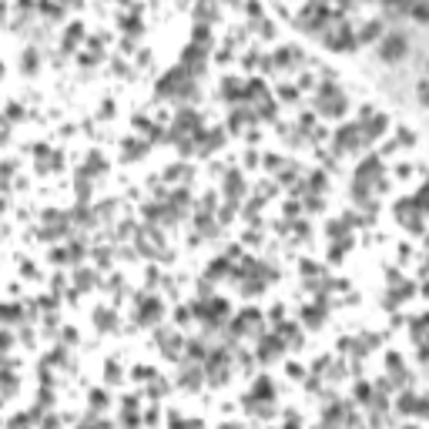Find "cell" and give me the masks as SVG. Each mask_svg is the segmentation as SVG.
<instances>
[{"mask_svg": "<svg viewBox=\"0 0 429 429\" xmlns=\"http://www.w3.org/2000/svg\"><path fill=\"white\" fill-rule=\"evenodd\" d=\"M412 17H419V20H429V7H412Z\"/></svg>", "mask_w": 429, "mask_h": 429, "instance_id": "7a4b0ae2", "label": "cell"}, {"mask_svg": "<svg viewBox=\"0 0 429 429\" xmlns=\"http://www.w3.org/2000/svg\"><path fill=\"white\" fill-rule=\"evenodd\" d=\"M406 47H409V44H406V37H402V34H389V37L382 40V47H379V57H382V60H389V64H396V60H402V57H406Z\"/></svg>", "mask_w": 429, "mask_h": 429, "instance_id": "6da1fadb", "label": "cell"}]
</instances>
